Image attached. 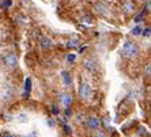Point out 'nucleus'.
<instances>
[{
  "mask_svg": "<svg viewBox=\"0 0 151 137\" xmlns=\"http://www.w3.org/2000/svg\"><path fill=\"white\" fill-rule=\"evenodd\" d=\"M83 67L88 72H95V71L98 69V64H97L95 59H93V57H86L83 60Z\"/></svg>",
  "mask_w": 151,
  "mask_h": 137,
  "instance_id": "5",
  "label": "nucleus"
},
{
  "mask_svg": "<svg viewBox=\"0 0 151 137\" xmlns=\"http://www.w3.org/2000/svg\"><path fill=\"white\" fill-rule=\"evenodd\" d=\"M3 63L8 69H15L18 67V57L14 52H7L3 54Z\"/></svg>",
  "mask_w": 151,
  "mask_h": 137,
  "instance_id": "2",
  "label": "nucleus"
},
{
  "mask_svg": "<svg viewBox=\"0 0 151 137\" xmlns=\"http://www.w3.org/2000/svg\"><path fill=\"white\" fill-rule=\"evenodd\" d=\"M1 137H14V136H12V134H11V133H7V132H6V133H3V134H1Z\"/></svg>",
  "mask_w": 151,
  "mask_h": 137,
  "instance_id": "21",
  "label": "nucleus"
},
{
  "mask_svg": "<svg viewBox=\"0 0 151 137\" xmlns=\"http://www.w3.org/2000/svg\"><path fill=\"white\" fill-rule=\"evenodd\" d=\"M94 11L99 15H104V16H109L110 15V8L109 6L105 3V1H95L94 3Z\"/></svg>",
  "mask_w": 151,
  "mask_h": 137,
  "instance_id": "4",
  "label": "nucleus"
},
{
  "mask_svg": "<svg viewBox=\"0 0 151 137\" xmlns=\"http://www.w3.org/2000/svg\"><path fill=\"white\" fill-rule=\"evenodd\" d=\"M75 59H76V56H75V54H72V53L67 56V61H68V63H74Z\"/></svg>",
  "mask_w": 151,
  "mask_h": 137,
  "instance_id": "16",
  "label": "nucleus"
},
{
  "mask_svg": "<svg viewBox=\"0 0 151 137\" xmlns=\"http://www.w3.org/2000/svg\"><path fill=\"white\" fill-rule=\"evenodd\" d=\"M86 1H88V3H94L95 0H86Z\"/></svg>",
  "mask_w": 151,
  "mask_h": 137,
  "instance_id": "26",
  "label": "nucleus"
},
{
  "mask_svg": "<svg viewBox=\"0 0 151 137\" xmlns=\"http://www.w3.org/2000/svg\"><path fill=\"white\" fill-rule=\"evenodd\" d=\"M78 41H75V39H72V41H68L67 42V46H70V48H74V46H78Z\"/></svg>",
  "mask_w": 151,
  "mask_h": 137,
  "instance_id": "17",
  "label": "nucleus"
},
{
  "mask_svg": "<svg viewBox=\"0 0 151 137\" xmlns=\"http://www.w3.org/2000/svg\"><path fill=\"white\" fill-rule=\"evenodd\" d=\"M61 76H63L64 86H68V87H70V86L72 84V76H71L68 72H63V73H61Z\"/></svg>",
  "mask_w": 151,
  "mask_h": 137,
  "instance_id": "10",
  "label": "nucleus"
},
{
  "mask_svg": "<svg viewBox=\"0 0 151 137\" xmlns=\"http://www.w3.org/2000/svg\"><path fill=\"white\" fill-rule=\"evenodd\" d=\"M121 8L125 14H135L136 12V4L134 3V0H123Z\"/></svg>",
  "mask_w": 151,
  "mask_h": 137,
  "instance_id": "6",
  "label": "nucleus"
},
{
  "mask_svg": "<svg viewBox=\"0 0 151 137\" xmlns=\"http://www.w3.org/2000/svg\"><path fill=\"white\" fill-rule=\"evenodd\" d=\"M144 75L148 76V77H151V64L146 65V68H144Z\"/></svg>",
  "mask_w": 151,
  "mask_h": 137,
  "instance_id": "15",
  "label": "nucleus"
},
{
  "mask_svg": "<svg viewBox=\"0 0 151 137\" xmlns=\"http://www.w3.org/2000/svg\"><path fill=\"white\" fill-rule=\"evenodd\" d=\"M26 137H27V136H26Z\"/></svg>",
  "mask_w": 151,
  "mask_h": 137,
  "instance_id": "28",
  "label": "nucleus"
},
{
  "mask_svg": "<svg viewBox=\"0 0 151 137\" xmlns=\"http://www.w3.org/2000/svg\"><path fill=\"white\" fill-rule=\"evenodd\" d=\"M78 94L81 96L82 99H90L91 98V94H93V90H91V86L87 84V83H81L79 84V88H78Z\"/></svg>",
  "mask_w": 151,
  "mask_h": 137,
  "instance_id": "3",
  "label": "nucleus"
},
{
  "mask_svg": "<svg viewBox=\"0 0 151 137\" xmlns=\"http://www.w3.org/2000/svg\"><path fill=\"white\" fill-rule=\"evenodd\" d=\"M140 49H139V46H137L136 42H132V41H125L123 44V54L124 57L127 59H136L137 54H139Z\"/></svg>",
  "mask_w": 151,
  "mask_h": 137,
  "instance_id": "1",
  "label": "nucleus"
},
{
  "mask_svg": "<svg viewBox=\"0 0 151 137\" xmlns=\"http://www.w3.org/2000/svg\"><path fill=\"white\" fill-rule=\"evenodd\" d=\"M65 114H67V116H71V110H70V107H67V110H65Z\"/></svg>",
  "mask_w": 151,
  "mask_h": 137,
  "instance_id": "24",
  "label": "nucleus"
},
{
  "mask_svg": "<svg viewBox=\"0 0 151 137\" xmlns=\"http://www.w3.org/2000/svg\"><path fill=\"white\" fill-rule=\"evenodd\" d=\"M140 1H148V0H140Z\"/></svg>",
  "mask_w": 151,
  "mask_h": 137,
  "instance_id": "27",
  "label": "nucleus"
},
{
  "mask_svg": "<svg viewBox=\"0 0 151 137\" xmlns=\"http://www.w3.org/2000/svg\"><path fill=\"white\" fill-rule=\"evenodd\" d=\"M25 90H26V95H27L29 91L32 90V79H30V77H27L25 81Z\"/></svg>",
  "mask_w": 151,
  "mask_h": 137,
  "instance_id": "11",
  "label": "nucleus"
},
{
  "mask_svg": "<svg viewBox=\"0 0 151 137\" xmlns=\"http://www.w3.org/2000/svg\"><path fill=\"white\" fill-rule=\"evenodd\" d=\"M60 98V102H61V105L64 106V107H70L71 103H72V96H71L68 92H61V94L59 95Z\"/></svg>",
  "mask_w": 151,
  "mask_h": 137,
  "instance_id": "8",
  "label": "nucleus"
},
{
  "mask_svg": "<svg viewBox=\"0 0 151 137\" xmlns=\"http://www.w3.org/2000/svg\"><path fill=\"white\" fill-rule=\"evenodd\" d=\"M94 137H106V134L104 133V132H101V130H99V132H97V133H95Z\"/></svg>",
  "mask_w": 151,
  "mask_h": 137,
  "instance_id": "19",
  "label": "nucleus"
},
{
  "mask_svg": "<svg viewBox=\"0 0 151 137\" xmlns=\"http://www.w3.org/2000/svg\"><path fill=\"white\" fill-rule=\"evenodd\" d=\"M53 113H55V114H59V109H57L56 106H53Z\"/></svg>",
  "mask_w": 151,
  "mask_h": 137,
  "instance_id": "23",
  "label": "nucleus"
},
{
  "mask_svg": "<svg viewBox=\"0 0 151 137\" xmlns=\"http://www.w3.org/2000/svg\"><path fill=\"white\" fill-rule=\"evenodd\" d=\"M40 45H41L42 49H49V48L53 46V41L49 37H42L41 41H40Z\"/></svg>",
  "mask_w": 151,
  "mask_h": 137,
  "instance_id": "9",
  "label": "nucleus"
},
{
  "mask_svg": "<svg viewBox=\"0 0 151 137\" xmlns=\"http://www.w3.org/2000/svg\"><path fill=\"white\" fill-rule=\"evenodd\" d=\"M18 121H19V122H26V121H27V114H25V113L19 114V116H18Z\"/></svg>",
  "mask_w": 151,
  "mask_h": 137,
  "instance_id": "14",
  "label": "nucleus"
},
{
  "mask_svg": "<svg viewBox=\"0 0 151 137\" xmlns=\"http://www.w3.org/2000/svg\"><path fill=\"white\" fill-rule=\"evenodd\" d=\"M132 35H140L142 34V27L140 26H136V27H134L132 29Z\"/></svg>",
  "mask_w": 151,
  "mask_h": 137,
  "instance_id": "13",
  "label": "nucleus"
},
{
  "mask_svg": "<svg viewBox=\"0 0 151 137\" xmlns=\"http://www.w3.org/2000/svg\"><path fill=\"white\" fill-rule=\"evenodd\" d=\"M64 129H65V132H67L68 134L72 133V130H71V126H68V125H65V126H64Z\"/></svg>",
  "mask_w": 151,
  "mask_h": 137,
  "instance_id": "20",
  "label": "nucleus"
},
{
  "mask_svg": "<svg viewBox=\"0 0 151 137\" xmlns=\"http://www.w3.org/2000/svg\"><path fill=\"white\" fill-rule=\"evenodd\" d=\"M48 125H49V126H53V125H55V121L49 120V121H48Z\"/></svg>",
  "mask_w": 151,
  "mask_h": 137,
  "instance_id": "22",
  "label": "nucleus"
},
{
  "mask_svg": "<svg viewBox=\"0 0 151 137\" xmlns=\"http://www.w3.org/2000/svg\"><path fill=\"white\" fill-rule=\"evenodd\" d=\"M148 11H150V12H151V1H148Z\"/></svg>",
  "mask_w": 151,
  "mask_h": 137,
  "instance_id": "25",
  "label": "nucleus"
},
{
  "mask_svg": "<svg viewBox=\"0 0 151 137\" xmlns=\"http://www.w3.org/2000/svg\"><path fill=\"white\" fill-rule=\"evenodd\" d=\"M139 134H140V136L146 134V128H144V126H139Z\"/></svg>",
  "mask_w": 151,
  "mask_h": 137,
  "instance_id": "18",
  "label": "nucleus"
},
{
  "mask_svg": "<svg viewBox=\"0 0 151 137\" xmlns=\"http://www.w3.org/2000/svg\"><path fill=\"white\" fill-rule=\"evenodd\" d=\"M86 126L88 130H97L99 128V120L97 117H88L86 121Z\"/></svg>",
  "mask_w": 151,
  "mask_h": 137,
  "instance_id": "7",
  "label": "nucleus"
},
{
  "mask_svg": "<svg viewBox=\"0 0 151 137\" xmlns=\"http://www.w3.org/2000/svg\"><path fill=\"white\" fill-rule=\"evenodd\" d=\"M142 35H143V37H146V38H148V37H151V27L142 29Z\"/></svg>",
  "mask_w": 151,
  "mask_h": 137,
  "instance_id": "12",
  "label": "nucleus"
}]
</instances>
